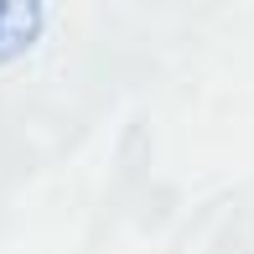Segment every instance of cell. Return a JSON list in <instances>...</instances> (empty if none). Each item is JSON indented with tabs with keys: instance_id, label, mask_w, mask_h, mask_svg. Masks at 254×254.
<instances>
[{
	"instance_id": "obj_1",
	"label": "cell",
	"mask_w": 254,
	"mask_h": 254,
	"mask_svg": "<svg viewBox=\"0 0 254 254\" xmlns=\"http://www.w3.org/2000/svg\"><path fill=\"white\" fill-rule=\"evenodd\" d=\"M42 26H47V10L37 0H0V63L21 57Z\"/></svg>"
}]
</instances>
